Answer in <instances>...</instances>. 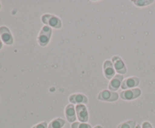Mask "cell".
I'll return each instance as SVG.
<instances>
[{
  "label": "cell",
  "instance_id": "8fae6325",
  "mask_svg": "<svg viewBox=\"0 0 155 128\" xmlns=\"http://www.w3.org/2000/svg\"><path fill=\"white\" fill-rule=\"evenodd\" d=\"M123 80H124V76L122 75L118 74V75H114V77L112 78L111 81L109 83L108 88L111 91H116L120 88V87H121Z\"/></svg>",
  "mask_w": 155,
  "mask_h": 128
},
{
  "label": "cell",
  "instance_id": "ffe728a7",
  "mask_svg": "<svg viewBox=\"0 0 155 128\" xmlns=\"http://www.w3.org/2000/svg\"><path fill=\"white\" fill-rule=\"evenodd\" d=\"M94 128H103V127L101 126H100V125H98V126H95Z\"/></svg>",
  "mask_w": 155,
  "mask_h": 128
},
{
  "label": "cell",
  "instance_id": "9a60e30c",
  "mask_svg": "<svg viewBox=\"0 0 155 128\" xmlns=\"http://www.w3.org/2000/svg\"><path fill=\"white\" fill-rule=\"evenodd\" d=\"M133 2L138 7H144V6L149 5L154 2L153 0H133Z\"/></svg>",
  "mask_w": 155,
  "mask_h": 128
},
{
  "label": "cell",
  "instance_id": "7a4b0ae2",
  "mask_svg": "<svg viewBox=\"0 0 155 128\" xmlns=\"http://www.w3.org/2000/svg\"><path fill=\"white\" fill-rule=\"evenodd\" d=\"M51 28L48 26H44L42 30L39 32V34L38 36L37 41L38 43L40 46L45 47L49 43L50 38L51 35Z\"/></svg>",
  "mask_w": 155,
  "mask_h": 128
},
{
  "label": "cell",
  "instance_id": "44dd1931",
  "mask_svg": "<svg viewBox=\"0 0 155 128\" xmlns=\"http://www.w3.org/2000/svg\"><path fill=\"white\" fill-rule=\"evenodd\" d=\"M136 128H142V127H141V126H140V125H139V124H138V125H136Z\"/></svg>",
  "mask_w": 155,
  "mask_h": 128
},
{
  "label": "cell",
  "instance_id": "5bb4252c",
  "mask_svg": "<svg viewBox=\"0 0 155 128\" xmlns=\"http://www.w3.org/2000/svg\"><path fill=\"white\" fill-rule=\"evenodd\" d=\"M136 121L133 120H127L118 125L117 128H136Z\"/></svg>",
  "mask_w": 155,
  "mask_h": 128
},
{
  "label": "cell",
  "instance_id": "6da1fadb",
  "mask_svg": "<svg viewBox=\"0 0 155 128\" xmlns=\"http://www.w3.org/2000/svg\"><path fill=\"white\" fill-rule=\"evenodd\" d=\"M41 20H42V22L45 24V26H48L49 27L61 29L62 27L61 20L55 15L45 14L42 15Z\"/></svg>",
  "mask_w": 155,
  "mask_h": 128
},
{
  "label": "cell",
  "instance_id": "277c9868",
  "mask_svg": "<svg viewBox=\"0 0 155 128\" xmlns=\"http://www.w3.org/2000/svg\"><path fill=\"white\" fill-rule=\"evenodd\" d=\"M119 98V94L117 92L108 90H104L100 92L98 95V99L105 102H114Z\"/></svg>",
  "mask_w": 155,
  "mask_h": 128
},
{
  "label": "cell",
  "instance_id": "ac0fdd59",
  "mask_svg": "<svg viewBox=\"0 0 155 128\" xmlns=\"http://www.w3.org/2000/svg\"><path fill=\"white\" fill-rule=\"evenodd\" d=\"M142 128H153V126L151 124V123H149L148 121H145L142 123Z\"/></svg>",
  "mask_w": 155,
  "mask_h": 128
},
{
  "label": "cell",
  "instance_id": "3957f363",
  "mask_svg": "<svg viewBox=\"0 0 155 128\" xmlns=\"http://www.w3.org/2000/svg\"><path fill=\"white\" fill-rule=\"evenodd\" d=\"M142 94V91L139 88H133V89H128V90H124L120 93L121 99L124 100H133V99H136L139 97Z\"/></svg>",
  "mask_w": 155,
  "mask_h": 128
},
{
  "label": "cell",
  "instance_id": "2e32d148",
  "mask_svg": "<svg viewBox=\"0 0 155 128\" xmlns=\"http://www.w3.org/2000/svg\"><path fill=\"white\" fill-rule=\"evenodd\" d=\"M71 128H92L89 123H81V122H74L71 124Z\"/></svg>",
  "mask_w": 155,
  "mask_h": 128
},
{
  "label": "cell",
  "instance_id": "e0dca14e",
  "mask_svg": "<svg viewBox=\"0 0 155 128\" xmlns=\"http://www.w3.org/2000/svg\"><path fill=\"white\" fill-rule=\"evenodd\" d=\"M47 126H48L47 122L43 121V122H41V123H37V124L33 126L32 128H47Z\"/></svg>",
  "mask_w": 155,
  "mask_h": 128
},
{
  "label": "cell",
  "instance_id": "5b68a950",
  "mask_svg": "<svg viewBox=\"0 0 155 128\" xmlns=\"http://www.w3.org/2000/svg\"><path fill=\"white\" fill-rule=\"evenodd\" d=\"M112 63H113L114 69L120 75H124V74L127 73V66H126L125 63L123 61L120 57H119V56H114L112 57Z\"/></svg>",
  "mask_w": 155,
  "mask_h": 128
},
{
  "label": "cell",
  "instance_id": "7402d4cb",
  "mask_svg": "<svg viewBox=\"0 0 155 128\" xmlns=\"http://www.w3.org/2000/svg\"><path fill=\"white\" fill-rule=\"evenodd\" d=\"M0 9H1V4H0Z\"/></svg>",
  "mask_w": 155,
  "mask_h": 128
},
{
  "label": "cell",
  "instance_id": "7c38bea8",
  "mask_svg": "<svg viewBox=\"0 0 155 128\" xmlns=\"http://www.w3.org/2000/svg\"><path fill=\"white\" fill-rule=\"evenodd\" d=\"M65 116L67 117V120L70 123H74L77 119V113H76V109L74 108V104H69L65 108Z\"/></svg>",
  "mask_w": 155,
  "mask_h": 128
},
{
  "label": "cell",
  "instance_id": "ba28073f",
  "mask_svg": "<svg viewBox=\"0 0 155 128\" xmlns=\"http://www.w3.org/2000/svg\"><path fill=\"white\" fill-rule=\"evenodd\" d=\"M140 81L137 77H130L123 81L121 84V88L124 90H128V89H133L139 86Z\"/></svg>",
  "mask_w": 155,
  "mask_h": 128
},
{
  "label": "cell",
  "instance_id": "30bf717a",
  "mask_svg": "<svg viewBox=\"0 0 155 128\" xmlns=\"http://www.w3.org/2000/svg\"><path fill=\"white\" fill-rule=\"evenodd\" d=\"M69 101L71 104L85 105L88 103V98L86 95L83 93H74L69 96Z\"/></svg>",
  "mask_w": 155,
  "mask_h": 128
},
{
  "label": "cell",
  "instance_id": "9c48e42d",
  "mask_svg": "<svg viewBox=\"0 0 155 128\" xmlns=\"http://www.w3.org/2000/svg\"><path fill=\"white\" fill-rule=\"evenodd\" d=\"M103 69H104V75L107 79H111L114 77L115 69L113 63L110 60H107L104 61Z\"/></svg>",
  "mask_w": 155,
  "mask_h": 128
},
{
  "label": "cell",
  "instance_id": "d6986e66",
  "mask_svg": "<svg viewBox=\"0 0 155 128\" xmlns=\"http://www.w3.org/2000/svg\"><path fill=\"white\" fill-rule=\"evenodd\" d=\"M2 48V40L1 39H0V49H1Z\"/></svg>",
  "mask_w": 155,
  "mask_h": 128
},
{
  "label": "cell",
  "instance_id": "52a82bcc",
  "mask_svg": "<svg viewBox=\"0 0 155 128\" xmlns=\"http://www.w3.org/2000/svg\"><path fill=\"white\" fill-rule=\"evenodd\" d=\"M0 36H1V39L2 42H4L5 45H12L14 43L13 36H12L11 31L7 27H0Z\"/></svg>",
  "mask_w": 155,
  "mask_h": 128
},
{
  "label": "cell",
  "instance_id": "8992f818",
  "mask_svg": "<svg viewBox=\"0 0 155 128\" xmlns=\"http://www.w3.org/2000/svg\"><path fill=\"white\" fill-rule=\"evenodd\" d=\"M77 117L81 123H86L89 120V113L86 105L83 104L77 105L75 108Z\"/></svg>",
  "mask_w": 155,
  "mask_h": 128
},
{
  "label": "cell",
  "instance_id": "4fadbf2b",
  "mask_svg": "<svg viewBox=\"0 0 155 128\" xmlns=\"http://www.w3.org/2000/svg\"><path fill=\"white\" fill-rule=\"evenodd\" d=\"M65 124V120L62 118H55L51 120L48 128H62Z\"/></svg>",
  "mask_w": 155,
  "mask_h": 128
}]
</instances>
